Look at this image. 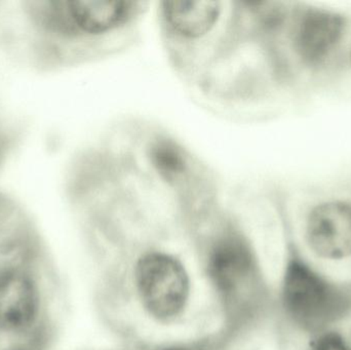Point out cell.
<instances>
[{
    "instance_id": "cell-1",
    "label": "cell",
    "mask_w": 351,
    "mask_h": 350,
    "mask_svg": "<svg viewBox=\"0 0 351 350\" xmlns=\"http://www.w3.org/2000/svg\"><path fill=\"white\" fill-rule=\"evenodd\" d=\"M136 285L142 303L154 318L170 321L185 308L189 279L183 265L170 255L152 253L136 267Z\"/></svg>"
},
{
    "instance_id": "cell-2",
    "label": "cell",
    "mask_w": 351,
    "mask_h": 350,
    "mask_svg": "<svg viewBox=\"0 0 351 350\" xmlns=\"http://www.w3.org/2000/svg\"><path fill=\"white\" fill-rule=\"evenodd\" d=\"M284 301L291 316L307 329L323 328L344 310V299L337 290L297 261L287 268Z\"/></svg>"
},
{
    "instance_id": "cell-3",
    "label": "cell",
    "mask_w": 351,
    "mask_h": 350,
    "mask_svg": "<svg viewBox=\"0 0 351 350\" xmlns=\"http://www.w3.org/2000/svg\"><path fill=\"white\" fill-rule=\"evenodd\" d=\"M311 248L319 256L341 259L351 255V205L328 203L313 210L307 222Z\"/></svg>"
},
{
    "instance_id": "cell-4",
    "label": "cell",
    "mask_w": 351,
    "mask_h": 350,
    "mask_svg": "<svg viewBox=\"0 0 351 350\" xmlns=\"http://www.w3.org/2000/svg\"><path fill=\"white\" fill-rule=\"evenodd\" d=\"M208 267L218 291L231 300L239 297L249 283L254 262L245 242L237 238H226L215 246Z\"/></svg>"
},
{
    "instance_id": "cell-5",
    "label": "cell",
    "mask_w": 351,
    "mask_h": 350,
    "mask_svg": "<svg viewBox=\"0 0 351 350\" xmlns=\"http://www.w3.org/2000/svg\"><path fill=\"white\" fill-rule=\"evenodd\" d=\"M37 294L30 279L18 271L0 275V327L27 328L36 316Z\"/></svg>"
},
{
    "instance_id": "cell-6",
    "label": "cell",
    "mask_w": 351,
    "mask_h": 350,
    "mask_svg": "<svg viewBox=\"0 0 351 350\" xmlns=\"http://www.w3.org/2000/svg\"><path fill=\"white\" fill-rule=\"evenodd\" d=\"M135 3L119 0H68L76 34L100 35L119 28L133 14Z\"/></svg>"
},
{
    "instance_id": "cell-7",
    "label": "cell",
    "mask_w": 351,
    "mask_h": 350,
    "mask_svg": "<svg viewBox=\"0 0 351 350\" xmlns=\"http://www.w3.org/2000/svg\"><path fill=\"white\" fill-rule=\"evenodd\" d=\"M343 30L341 16L327 10H311L298 27L297 49L303 59L319 62L335 47Z\"/></svg>"
},
{
    "instance_id": "cell-8",
    "label": "cell",
    "mask_w": 351,
    "mask_h": 350,
    "mask_svg": "<svg viewBox=\"0 0 351 350\" xmlns=\"http://www.w3.org/2000/svg\"><path fill=\"white\" fill-rule=\"evenodd\" d=\"M222 8L218 1H167L162 8L170 28L185 38H199L218 23Z\"/></svg>"
},
{
    "instance_id": "cell-9",
    "label": "cell",
    "mask_w": 351,
    "mask_h": 350,
    "mask_svg": "<svg viewBox=\"0 0 351 350\" xmlns=\"http://www.w3.org/2000/svg\"><path fill=\"white\" fill-rule=\"evenodd\" d=\"M152 160L158 170L168 178L182 174L185 168L183 154L174 144L160 142L152 149Z\"/></svg>"
},
{
    "instance_id": "cell-10",
    "label": "cell",
    "mask_w": 351,
    "mask_h": 350,
    "mask_svg": "<svg viewBox=\"0 0 351 350\" xmlns=\"http://www.w3.org/2000/svg\"><path fill=\"white\" fill-rule=\"evenodd\" d=\"M313 350H351L339 335L329 333L323 335L315 343Z\"/></svg>"
}]
</instances>
